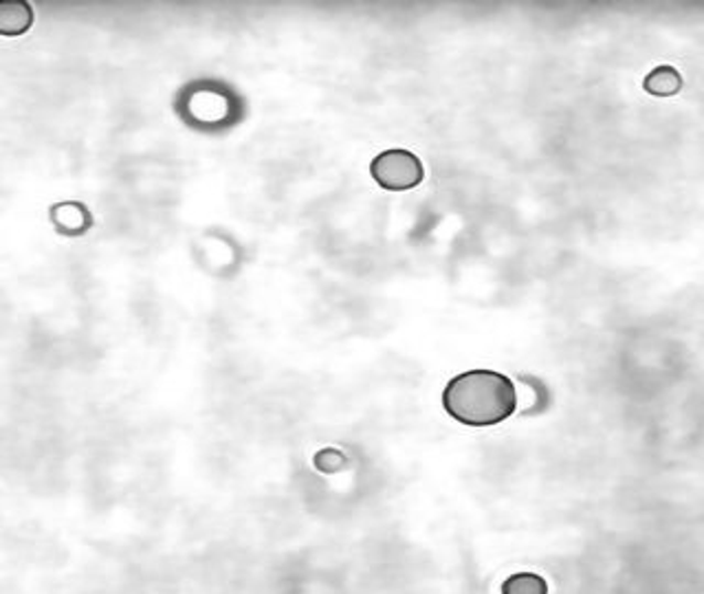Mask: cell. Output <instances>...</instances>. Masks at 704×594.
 Returning <instances> with one entry per match:
<instances>
[{
  "instance_id": "obj_3",
  "label": "cell",
  "mask_w": 704,
  "mask_h": 594,
  "mask_svg": "<svg viewBox=\"0 0 704 594\" xmlns=\"http://www.w3.org/2000/svg\"><path fill=\"white\" fill-rule=\"evenodd\" d=\"M33 7L26 0H0V35L18 38L33 26Z\"/></svg>"
},
{
  "instance_id": "obj_5",
  "label": "cell",
  "mask_w": 704,
  "mask_h": 594,
  "mask_svg": "<svg viewBox=\"0 0 704 594\" xmlns=\"http://www.w3.org/2000/svg\"><path fill=\"white\" fill-rule=\"evenodd\" d=\"M502 594H548V584L535 573H520L502 584Z\"/></svg>"
},
{
  "instance_id": "obj_2",
  "label": "cell",
  "mask_w": 704,
  "mask_h": 594,
  "mask_svg": "<svg viewBox=\"0 0 704 594\" xmlns=\"http://www.w3.org/2000/svg\"><path fill=\"white\" fill-rule=\"evenodd\" d=\"M370 174L383 190L405 192V190L416 188L423 181L425 168L414 152L403 150V148H394V150H385L372 159Z\"/></svg>"
},
{
  "instance_id": "obj_1",
  "label": "cell",
  "mask_w": 704,
  "mask_h": 594,
  "mask_svg": "<svg viewBox=\"0 0 704 594\" xmlns=\"http://www.w3.org/2000/svg\"><path fill=\"white\" fill-rule=\"evenodd\" d=\"M445 412L471 427L498 425L518 407L515 385L493 370H469L454 376L442 392Z\"/></svg>"
},
{
  "instance_id": "obj_4",
  "label": "cell",
  "mask_w": 704,
  "mask_h": 594,
  "mask_svg": "<svg viewBox=\"0 0 704 594\" xmlns=\"http://www.w3.org/2000/svg\"><path fill=\"white\" fill-rule=\"evenodd\" d=\"M646 91L650 95H657V97H672L676 95L681 88H683V77L681 73L674 68V66H657L648 77H646Z\"/></svg>"
}]
</instances>
